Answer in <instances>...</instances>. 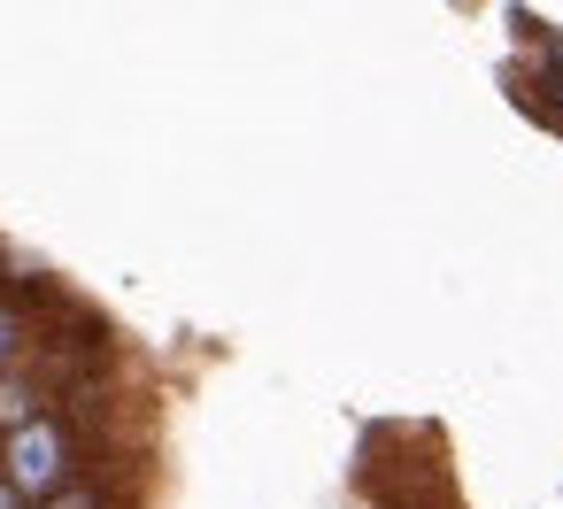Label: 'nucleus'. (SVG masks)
Listing matches in <instances>:
<instances>
[{
  "label": "nucleus",
  "mask_w": 563,
  "mask_h": 509,
  "mask_svg": "<svg viewBox=\"0 0 563 509\" xmlns=\"http://www.w3.org/2000/svg\"><path fill=\"white\" fill-rule=\"evenodd\" d=\"M9 478H16L24 494L55 486V478H63V432H55V424H24V432L9 440Z\"/></svg>",
  "instance_id": "f257e3e1"
},
{
  "label": "nucleus",
  "mask_w": 563,
  "mask_h": 509,
  "mask_svg": "<svg viewBox=\"0 0 563 509\" xmlns=\"http://www.w3.org/2000/svg\"><path fill=\"white\" fill-rule=\"evenodd\" d=\"M55 509H93V501H86V494H63V501H55Z\"/></svg>",
  "instance_id": "f03ea898"
},
{
  "label": "nucleus",
  "mask_w": 563,
  "mask_h": 509,
  "mask_svg": "<svg viewBox=\"0 0 563 509\" xmlns=\"http://www.w3.org/2000/svg\"><path fill=\"white\" fill-rule=\"evenodd\" d=\"M9 340H16V332H9V317H0V355H9Z\"/></svg>",
  "instance_id": "7ed1b4c3"
},
{
  "label": "nucleus",
  "mask_w": 563,
  "mask_h": 509,
  "mask_svg": "<svg viewBox=\"0 0 563 509\" xmlns=\"http://www.w3.org/2000/svg\"><path fill=\"white\" fill-rule=\"evenodd\" d=\"M0 509H16V486H0Z\"/></svg>",
  "instance_id": "20e7f679"
}]
</instances>
